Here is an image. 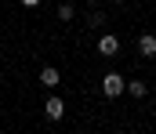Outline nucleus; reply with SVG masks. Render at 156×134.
<instances>
[{
  "instance_id": "1",
  "label": "nucleus",
  "mask_w": 156,
  "mask_h": 134,
  "mask_svg": "<svg viewBox=\"0 0 156 134\" xmlns=\"http://www.w3.org/2000/svg\"><path fill=\"white\" fill-rule=\"evenodd\" d=\"M123 84H127V80H123L120 73H105V76H102V94H105V98H120V94H123Z\"/></svg>"
},
{
  "instance_id": "2",
  "label": "nucleus",
  "mask_w": 156,
  "mask_h": 134,
  "mask_svg": "<svg viewBox=\"0 0 156 134\" xmlns=\"http://www.w3.org/2000/svg\"><path fill=\"white\" fill-rule=\"evenodd\" d=\"M98 54H102V58H116L120 54V40L113 33H102V36H98Z\"/></svg>"
},
{
  "instance_id": "3",
  "label": "nucleus",
  "mask_w": 156,
  "mask_h": 134,
  "mask_svg": "<svg viewBox=\"0 0 156 134\" xmlns=\"http://www.w3.org/2000/svg\"><path fill=\"white\" fill-rule=\"evenodd\" d=\"M44 116H47V120H62V116H66V101H62L58 94H51V98L44 101Z\"/></svg>"
},
{
  "instance_id": "4",
  "label": "nucleus",
  "mask_w": 156,
  "mask_h": 134,
  "mask_svg": "<svg viewBox=\"0 0 156 134\" xmlns=\"http://www.w3.org/2000/svg\"><path fill=\"white\" fill-rule=\"evenodd\" d=\"M40 84H44L47 91H55L58 84H62V76H58V69H55V65H44V69H40Z\"/></svg>"
},
{
  "instance_id": "5",
  "label": "nucleus",
  "mask_w": 156,
  "mask_h": 134,
  "mask_svg": "<svg viewBox=\"0 0 156 134\" xmlns=\"http://www.w3.org/2000/svg\"><path fill=\"white\" fill-rule=\"evenodd\" d=\"M138 51H142L145 58H156V36L153 33H142V36H138Z\"/></svg>"
},
{
  "instance_id": "6",
  "label": "nucleus",
  "mask_w": 156,
  "mask_h": 134,
  "mask_svg": "<svg viewBox=\"0 0 156 134\" xmlns=\"http://www.w3.org/2000/svg\"><path fill=\"white\" fill-rule=\"evenodd\" d=\"M123 91H131V94H134V98H145V80H131V84H123Z\"/></svg>"
},
{
  "instance_id": "7",
  "label": "nucleus",
  "mask_w": 156,
  "mask_h": 134,
  "mask_svg": "<svg viewBox=\"0 0 156 134\" xmlns=\"http://www.w3.org/2000/svg\"><path fill=\"white\" fill-rule=\"evenodd\" d=\"M58 18H62V22H73V4H69V0L58 4Z\"/></svg>"
},
{
  "instance_id": "8",
  "label": "nucleus",
  "mask_w": 156,
  "mask_h": 134,
  "mask_svg": "<svg viewBox=\"0 0 156 134\" xmlns=\"http://www.w3.org/2000/svg\"><path fill=\"white\" fill-rule=\"evenodd\" d=\"M91 29H102L105 26V11H91V22H87Z\"/></svg>"
},
{
  "instance_id": "9",
  "label": "nucleus",
  "mask_w": 156,
  "mask_h": 134,
  "mask_svg": "<svg viewBox=\"0 0 156 134\" xmlns=\"http://www.w3.org/2000/svg\"><path fill=\"white\" fill-rule=\"evenodd\" d=\"M37 4H40V0H22V7H37Z\"/></svg>"
},
{
  "instance_id": "10",
  "label": "nucleus",
  "mask_w": 156,
  "mask_h": 134,
  "mask_svg": "<svg viewBox=\"0 0 156 134\" xmlns=\"http://www.w3.org/2000/svg\"><path fill=\"white\" fill-rule=\"evenodd\" d=\"M83 4H98V0H83Z\"/></svg>"
},
{
  "instance_id": "11",
  "label": "nucleus",
  "mask_w": 156,
  "mask_h": 134,
  "mask_svg": "<svg viewBox=\"0 0 156 134\" xmlns=\"http://www.w3.org/2000/svg\"><path fill=\"white\" fill-rule=\"evenodd\" d=\"M113 4H123V0H113Z\"/></svg>"
}]
</instances>
